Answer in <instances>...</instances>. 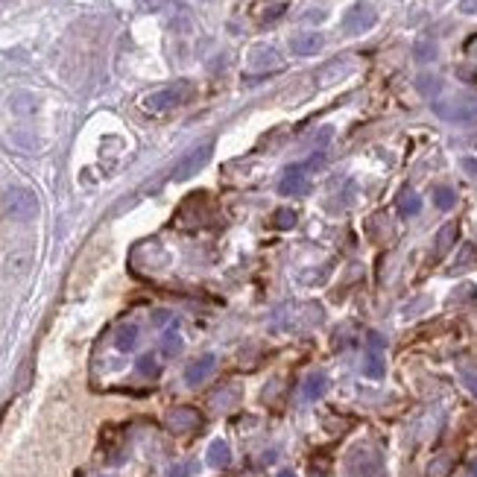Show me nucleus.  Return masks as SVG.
<instances>
[{"instance_id":"8","label":"nucleus","mask_w":477,"mask_h":477,"mask_svg":"<svg viewBox=\"0 0 477 477\" xmlns=\"http://www.w3.org/2000/svg\"><path fill=\"white\" fill-rule=\"evenodd\" d=\"M381 348H384V337L372 331V334H369L366 366H363V372H366L369 378H381V375H384V357H381Z\"/></svg>"},{"instance_id":"3","label":"nucleus","mask_w":477,"mask_h":477,"mask_svg":"<svg viewBox=\"0 0 477 477\" xmlns=\"http://www.w3.org/2000/svg\"><path fill=\"white\" fill-rule=\"evenodd\" d=\"M3 211L18 220V223H26L38 214V196L30 191V188H9L3 193Z\"/></svg>"},{"instance_id":"34","label":"nucleus","mask_w":477,"mask_h":477,"mask_svg":"<svg viewBox=\"0 0 477 477\" xmlns=\"http://www.w3.org/2000/svg\"><path fill=\"white\" fill-rule=\"evenodd\" d=\"M278 477H293V474H290V471H284V474H278Z\"/></svg>"},{"instance_id":"4","label":"nucleus","mask_w":477,"mask_h":477,"mask_svg":"<svg viewBox=\"0 0 477 477\" xmlns=\"http://www.w3.org/2000/svg\"><path fill=\"white\" fill-rule=\"evenodd\" d=\"M433 115L448 120V123H477V100L474 97H460V100H445V103H433Z\"/></svg>"},{"instance_id":"26","label":"nucleus","mask_w":477,"mask_h":477,"mask_svg":"<svg viewBox=\"0 0 477 477\" xmlns=\"http://www.w3.org/2000/svg\"><path fill=\"white\" fill-rule=\"evenodd\" d=\"M138 366H141V372H144V375H156V372H159V366H156V357H152V355L141 357V363H138Z\"/></svg>"},{"instance_id":"35","label":"nucleus","mask_w":477,"mask_h":477,"mask_svg":"<svg viewBox=\"0 0 477 477\" xmlns=\"http://www.w3.org/2000/svg\"><path fill=\"white\" fill-rule=\"evenodd\" d=\"M0 3H3V0H0Z\"/></svg>"},{"instance_id":"29","label":"nucleus","mask_w":477,"mask_h":477,"mask_svg":"<svg viewBox=\"0 0 477 477\" xmlns=\"http://www.w3.org/2000/svg\"><path fill=\"white\" fill-rule=\"evenodd\" d=\"M448 469H451V462H448V460L442 457V460L437 462V466L430 469V474H433V477H445V474H448Z\"/></svg>"},{"instance_id":"7","label":"nucleus","mask_w":477,"mask_h":477,"mask_svg":"<svg viewBox=\"0 0 477 477\" xmlns=\"http://www.w3.org/2000/svg\"><path fill=\"white\" fill-rule=\"evenodd\" d=\"M167 425L176 433L196 430L200 428V413H196L193 407H176V410H170V416H167Z\"/></svg>"},{"instance_id":"22","label":"nucleus","mask_w":477,"mask_h":477,"mask_svg":"<svg viewBox=\"0 0 477 477\" xmlns=\"http://www.w3.org/2000/svg\"><path fill=\"white\" fill-rule=\"evenodd\" d=\"M12 111H18V115H33L35 100L30 94H15V97H12Z\"/></svg>"},{"instance_id":"5","label":"nucleus","mask_w":477,"mask_h":477,"mask_svg":"<svg viewBox=\"0 0 477 477\" xmlns=\"http://www.w3.org/2000/svg\"><path fill=\"white\" fill-rule=\"evenodd\" d=\"M375 21H378L375 6L369 3V0H357V3L343 15V33H348V35H360V33L372 30Z\"/></svg>"},{"instance_id":"24","label":"nucleus","mask_w":477,"mask_h":477,"mask_svg":"<svg viewBox=\"0 0 477 477\" xmlns=\"http://www.w3.org/2000/svg\"><path fill=\"white\" fill-rule=\"evenodd\" d=\"M193 471H196V462H179V466L167 471V477H191Z\"/></svg>"},{"instance_id":"28","label":"nucleus","mask_w":477,"mask_h":477,"mask_svg":"<svg viewBox=\"0 0 477 477\" xmlns=\"http://www.w3.org/2000/svg\"><path fill=\"white\" fill-rule=\"evenodd\" d=\"M179 348H181V340H179V337H173V334H170V337H167V340H164V352H167V355H176Z\"/></svg>"},{"instance_id":"12","label":"nucleus","mask_w":477,"mask_h":477,"mask_svg":"<svg viewBox=\"0 0 477 477\" xmlns=\"http://www.w3.org/2000/svg\"><path fill=\"white\" fill-rule=\"evenodd\" d=\"M348 71H352V59H334L331 65H325L319 71V82H322V86H331V82L343 79Z\"/></svg>"},{"instance_id":"1","label":"nucleus","mask_w":477,"mask_h":477,"mask_svg":"<svg viewBox=\"0 0 477 477\" xmlns=\"http://www.w3.org/2000/svg\"><path fill=\"white\" fill-rule=\"evenodd\" d=\"M193 97V86L188 79H179V82H173V86H164V88H159V91H152V94H147L144 97V108L147 111H170V108H176V106H181V103H188Z\"/></svg>"},{"instance_id":"6","label":"nucleus","mask_w":477,"mask_h":477,"mask_svg":"<svg viewBox=\"0 0 477 477\" xmlns=\"http://www.w3.org/2000/svg\"><path fill=\"white\" fill-rule=\"evenodd\" d=\"M311 191V179H307V167L296 164V167H287L282 181H278V193L284 196H305Z\"/></svg>"},{"instance_id":"30","label":"nucleus","mask_w":477,"mask_h":477,"mask_svg":"<svg viewBox=\"0 0 477 477\" xmlns=\"http://www.w3.org/2000/svg\"><path fill=\"white\" fill-rule=\"evenodd\" d=\"M287 6L284 3H278V6H273L270 12H266V18H264V24H270V21H278V18H282V12H284Z\"/></svg>"},{"instance_id":"9","label":"nucleus","mask_w":477,"mask_h":477,"mask_svg":"<svg viewBox=\"0 0 477 477\" xmlns=\"http://www.w3.org/2000/svg\"><path fill=\"white\" fill-rule=\"evenodd\" d=\"M322 45H325V38H322V33H299L296 38L290 41V47L296 56H316L322 50Z\"/></svg>"},{"instance_id":"31","label":"nucleus","mask_w":477,"mask_h":477,"mask_svg":"<svg viewBox=\"0 0 477 477\" xmlns=\"http://www.w3.org/2000/svg\"><path fill=\"white\" fill-rule=\"evenodd\" d=\"M460 9L466 12V15H474V12H477V0H460Z\"/></svg>"},{"instance_id":"32","label":"nucleus","mask_w":477,"mask_h":477,"mask_svg":"<svg viewBox=\"0 0 477 477\" xmlns=\"http://www.w3.org/2000/svg\"><path fill=\"white\" fill-rule=\"evenodd\" d=\"M466 170H471V173H477V161H466Z\"/></svg>"},{"instance_id":"25","label":"nucleus","mask_w":477,"mask_h":477,"mask_svg":"<svg viewBox=\"0 0 477 477\" xmlns=\"http://www.w3.org/2000/svg\"><path fill=\"white\" fill-rule=\"evenodd\" d=\"M462 381L471 389V396H477V369H462Z\"/></svg>"},{"instance_id":"17","label":"nucleus","mask_w":477,"mask_h":477,"mask_svg":"<svg viewBox=\"0 0 477 477\" xmlns=\"http://www.w3.org/2000/svg\"><path fill=\"white\" fill-rule=\"evenodd\" d=\"M433 205H437L439 211H451V208L457 205V193H454V188H448V185L433 188Z\"/></svg>"},{"instance_id":"11","label":"nucleus","mask_w":477,"mask_h":477,"mask_svg":"<svg viewBox=\"0 0 477 477\" xmlns=\"http://www.w3.org/2000/svg\"><path fill=\"white\" fill-rule=\"evenodd\" d=\"M419 211H422V196H419L416 191H410V188H404V191L398 193V214H401L404 220H410V217H416Z\"/></svg>"},{"instance_id":"2","label":"nucleus","mask_w":477,"mask_h":477,"mask_svg":"<svg viewBox=\"0 0 477 477\" xmlns=\"http://www.w3.org/2000/svg\"><path fill=\"white\" fill-rule=\"evenodd\" d=\"M211 156H214V141H205V144L191 147L185 156L179 159V164L173 167L170 179H173V181H188V179H193L208 161H211Z\"/></svg>"},{"instance_id":"15","label":"nucleus","mask_w":477,"mask_h":477,"mask_svg":"<svg viewBox=\"0 0 477 477\" xmlns=\"http://www.w3.org/2000/svg\"><path fill=\"white\" fill-rule=\"evenodd\" d=\"M278 53L273 50V47H255L249 53V67H266V71H270V67H278Z\"/></svg>"},{"instance_id":"21","label":"nucleus","mask_w":477,"mask_h":477,"mask_svg":"<svg viewBox=\"0 0 477 477\" xmlns=\"http://www.w3.org/2000/svg\"><path fill=\"white\" fill-rule=\"evenodd\" d=\"M413 56L419 62H433L437 59V45H433V41H416Z\"/></svg>"},{"instance_id":"10","label":"nucleus","mask_w":477,"mask_h":477,"mask_svg":"<svg viewBox=\"0 0 477 477\" xmlns=\"http://www.w3.org/2000/svg\"><path fill=\"white\" fill-rule=\"evenodd\" d=\"M469 270H477V246L474 243H462L460 252H457V258L451 264V273H469Z\"/></svg>"},{"instance_id":"13","label":"nucleus","mask_w":477,"mask_h":477,"mask_svg":"<svg viewBox=\"0 0 477 477\" xmlns=\"http://www.w3.org/2000/svg\"><path fill=\"white\" fill-rule=\"evenodd\" d=\"M457 237H460V226H457V223H445V226L437 232V241H433V249H437V255H445L448 249H454Z\"/></svg>"},{"instance_id":"18","label":"nucleus","mask_w":477,"mask_h":477,"mask_svg":"<svg viewBox=\"0 0 477 477\" xmlns=\"http://www.w3.org/2000/svg\"><path fill=\"white\" fill-rule=\"evenodd\" d=\"M416 88H419V94H422V97H437L442 91V79L433 76V74H422L416 79Z\"/></svg>"},{"instance_id":"14","label":"nucleus","mask_w":477,"mask_h":477,"mask_svg":"<svg viewBox=\"0 0 477 477\" xmlns=\"http://www.w3.org/2000/svg\"><path fill=\"white\" fill-rule=\"evenodd\" d=\"M211 369H214V357L211 355H205V357H200V360H193L191 366H188V372H185V378H188V384H202L208 375H211Z\"/></svg>"},{"instance_id":"33","label":"nucleus","mask_w":477,"mask_h":477,"mask_svg":"<svg viewBox=\"0 0 477 477\" xmlns=\"http://www.w3.org/2000/svg\"><path fill=\"white\" fill-rule=\"evenodd\" d=\"M471 477H477V462H474V466H471Z\"/></svg>"},{"instance_id":"16","label":"nucleus","mask_w":477,"mask_h":477,"mask_svg":"<svg viewBox=\"0 0 477 477\" xmlns=\"http://www.w3.org/2000/svg\"><path fill=\"white\" fill-rule=\"evenodd\" d=\"M115 346L120 348V352H132V348L138 346V325H135V322H126V325L118 328Z\"/></svg>"},{"instance_id":"19","label":"nucleus","mask_w":477,"mask_h":477,"mask_svg":"<svg viewBox=\"0 0 477 477\" xmlns=\"http://www.w3.org/2000/svg\"><path fill=\"white\" fill-rule=\"evenodd\" d=\"M322 392H325V375L314 372V375L305 381V398H319Z\"/></svg>"},{"instance_id":"20","label":"nucleus","mask_w":477,"mask_h":477,"mask_svg":"<svg viewBox=\"0 0 477 477\" xmlns=\"http://www.w3.org/2000/svg\"><path fill=\"white\" fill-rule=\"evenodd\" d=\"M273 226L282 229V232L293 229V226H296V211H290V208H278V211L273 214Z\"/></svg>"},{"instance_id":"27","label":"nucleus","mask_w":477,"mask_h":477,"mask_svg":"<svg viewBox=\"0 0 477 477\" xmlns=\"http://www.w3.org/2000/svg\"><path fill=\"white\" fill-rule=\"evenodd\" d=\"M138 9H144V12H159L164 0H135Z\"/></svg>"},{"instance_id":"23","label":"nucleus","mask_w":477,"mask_h":477,"mask_svg":"<svg viewBox=\"0 0 477 477\" xmlns=\"http://www.w3.org/2000/svg\"><path fill=\"white\" fill-rule=\"evenodd\" d=\"M208 460H211V466H226V462H229L226 442H214L211 448H208Z\"/></svg>"}]
</instances>
